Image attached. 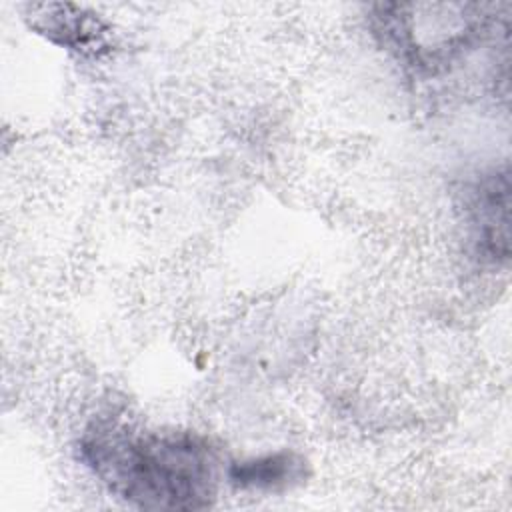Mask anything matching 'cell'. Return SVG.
Here are the masks:
<instances>
[{
  "label": "cell",
  "mask_w": 512,
  "mask_h": 512,
  "mask_svg": "<svg viewBox=\"0 0 512 512\" xmlns=\"http://www.w3.org/2000/svg\"><path fill=\"white\" fill-rule=\"evenodd\" d=\"M508 178L498 176L490 178L480 186V194L476 200V228H478V242H482V248L490 252V256L506 252L498 246V240L502 246L508 248Z\"/></svg>",
  "instance_id": "cell-3"
},
{
  "label": "cell",
  "mask_w": 512,
  "mask_h": 512,
  "mask_svg": "<svg viewBox=\"0 0 512 512\" xmlns=\"http://www.w3.org/2000/svg\"><path fill=\"white\" fill-rule=\"evenodd\" d=\"M94 474L126 502L152 510H200L216 498L220 456L192 432L94 424L82 438Z\"/></svg>",
  "instance_id": "cell-1"
},
{
  "label": "cell",
  "mask_w": 512,
  "mask_h": 512,
  "mask_svg": "<svg viewBox=\"0 0 512 512\" xmlns=\"http://www.w3.org/2000/svg\"><path fill=\"white\" fill-rule=\"evenodd\" d=\"M304 462L292 452H274L230 466L228 478L244 490H280L300 482Z\"/></svg>",
  "instance_id": "cell-2"
}]
</instances>
